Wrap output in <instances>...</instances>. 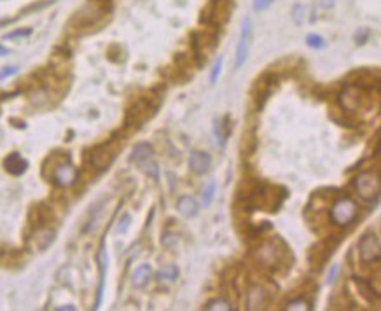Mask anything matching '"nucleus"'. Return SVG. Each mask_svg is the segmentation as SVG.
Returning a JSON list of instances; mask_svg holds the SVG:
<instances>
[{
    "label": "nucleus",
    "mask_w": 381,
    "mask_h": 311,
    "mask_svg": "<svg viewBox=\"0 0 381 311\" xmlns=\"http://www.w3.org/2000/svg\"><path fill=\"white\" fill-rule=\"evenodd\" d=\"M252 259L264 270H278L285 260V246L278 240H264L252 250Z\"/></svg>",
    "instance_id": "f257e3e1"
},
{
    "label": "nucleus",
    "mask_w": 381,
    "mask_h": 311,
    "mask_svg": "<svg viewBox=\"0 0 381 311\" xmlns=\"http://www.w3.org/2000/svg\"><path fill=\"white\" fill-rule=\"evenodd\" d=\"M357 217H358V206L351 198L341 196L330 204L329 218L337 228H346L351 222H355Z\"/></svg>",
    "instance_id": "f03ea898"
},
{
    "label": "nucleus",
    "mask_w": 381,
    "mask_h": 311,
    "mask_svg": "<svg viewBox=\"0 0 381 311\" xmlns=\"http://www.w3.org/2000/svg\"><path fill=\"white\" fill-rule=\"evenodd\" d=\"M247 201L255 210H275L282 201V194L280 190L273 189L271 186L259 184L247 194Z\"/></svg>",
    "instance_id": "7ed1b4c3"
},
{
    "label": "nucleus",
    "mask_w": 381,
    "mask_h": 311,
    "mask_svg": "<svg viewBox=\"0 0 381 311\" xmlns=\"http://www.w3.org/2000/svg\"><path fill=\"white\" fill-rule=\"evenodd\" d=\"M353 187L362 200L372 201L381 194V176L374 170L360 172L353 178Z\"/></svg>",
    "instance_id": "20e7f679"
},
{
    "label": "nucleus",
    "mask_w": 381,
    "mask_h": 311,
    "mask_svg": "<svg viewBox=\"0 0 381 311\" xmlns=\"http://www.w3.org/2000/svg\"><path fill=\"white\" fill-rule=\"evenodd\" d=\"M117 142L116 140H109V142H103L100 146H96L93 150L88 156V162H90L91 168H95L96 172H103L110 166V162L116 159L117 156Z\"/></svg>",
    "instance_id": "39448f33"
},
{
    "label": "nucleus",
    "mask_w": 381,
    "mask_h": 311,
    "mask_svg": "<svg viewBox=\"0 0 381 311\" xmlns=\"http://www.w3.org/2000/svg\"><path fill=\"white\" fill-rule=\"evenodd\" d=\"M51 182L55 186L62 187V189H67V187H72L74 184L79 180V170L70 162V159H60L55 166H53V172L49 175Z\"/></svg>",
    "instance_id": "423d86ee"
},
{
    "label": "nucleus",
    "mask_w": 381,
    "mask_h": 311,
    "mask_svg": "<svg viewBox=\"0 0 381 311\" xmlns=\"http://www.w3.org/2000/svg\"><path fill=\"white\" fill-rule=\"evenodd\" d=\"M358 257L364 264H376L381 260V243L374 232H365L358 240Z\"/></svg>",
    "instance_id": "0eeeda50"
},
{
    "label": "nucleus",
    "mask_w": 381,
    "mask_h": 311,
    "mask_svg": "<svg viewBox=\"0 0 381 311\" xmlns=\"http://www.w3.org/2000/svg\"><path fill=\"white\" fill-rule=\"evenodd\" d=\"M250 44H252V21L247 16L241 21L240 38H238L236 56H234V68H241L245 65V62L248 60V52H250Z\"/></svg>",
    "instance_id": "6e6552de"
},
{
    "label": "nucleus",
    "mask_w": 381,
    "mask_h": 311,
    "mask_svg": "<svg viewBox=\"0 0 381 311\" xmlns=\"http://www.w3.org/2000/svg\"><path fill=\"white\" fill-rule=\"evenodd\" d=\"M156 110V104H152L149 98H140L138 102H135L126 114V122L131 126H140L142 122H145Z\"/></svg>",
    "instance_id": "1a4fd4ad"
},
{
    "label": "nucleus",
    "mask_w": 381,
    "mask_h": 311,
    "mask_svg": "<svg viewBox=\"0 0 381 311\" xmlns=\"http://www.w3.org/2000/svg\"><path fill=\"white\" fill-rule=\"evenodd\" d=\"M269 302V292L262 285H252L247 290V298H245V308L248 311H259L264 310Z\"/></svg>",
    "instance_id": "9d476101"
},
{
    "label": "nucleus",
    "mask_w": 381,
    "mask_h": 311,
    "mask_svg": "<svg viewBox=\"0 0 381 311\" xmlns=\"http://www.w3.org/2000/svg\"><path fill=\"white\" fill-rule=\"evenodd\" d=\"M339 105L344 112H355L362 107V91L358 84L346 86L339 94Z\"/></svg>",
    "instance_id": "9b49d317"
},
{
    "label": "nucleus",
    "mask_w": 381,
    "mask_h": 311,
    "mask_svg": "<svg viewBox=\"0 0 381 311\" xmlns=\"http://www.w3.org/2000/svg\"><path fill=\"white\" fill-rule=\"evenodd\" d=\"M96 262H98V268H100V287H98V294H96V299H95L93 310H98L100 308V304H102V299H103V287H105L107 264H109V257H107L105 243H102V245H100V250H98V254H96Z\"/></svg>",
    "instance_id": "f8f14e48"
},
{
    "label": "nucleus",
    "mask_w": 381,
    "mask_h": 311,
    "mask_svg": "<svg viewBox=\"0 0 381 311\" xmlns=\"http://www.w3.org/2000/svg\"><path fill=\"white\" fill-rule=\"evenodd\" d=\"M353 284H355V287H357L358 294L364 298L365 302H369V304H378L379 299H381V294H379L378 290H376L374 287H372L371 282L365 280V278L353 276Z\"/></svg>",
    "instance_id": "ddd939ff"
},
{
    "label": "nucleus",
    "mask_w": 381,
    "mask_h": 311,
    "mask_svg": "<svg viewBox=\"0 0 381 311\" xmlns=\"http://www.w3.org/2000/svg\"><path fill=\"white\" fill-rule=\"evenodd\" d=\"M212 166V158H210L208 152H203V150H194L189 156V168L196 175H205L206 172Z\"/></svg>",
    "instance_id": "4468645a"
},
{
    "label": "nucleus",
    "mask_w": 381,
    "mask_h": 311,
    "mask_svg": "<svg viewBox=\"0 0 381 311\" xmlns=\"http://www.w3.org/2000/svg\"><path fill=\"white\" fill-rule=\"evenodd\" d=\"M231 4L229 0H213L210 7V21L212 23H224L229 18Z\"/></svg>",
    "instance_id": "2eb2a0df"
},
{
    "label": "nucleus",
    "mask_w": 381,
    "mask_h": 311,
    "mask_svg": "<svg viewBox=\"0 0 381 311\" xmlns=\"http://www.w3.org/2000/svg\"><path fill=\"white\" fill-rule=\"evenodd\" d=\"M4 166H6V170L11 173V175H23L25 172H27L28 168V161L27 159H23L18 152H13L9 154L6 159H4Z\"/></svg>",
    "instance_id": "dca6fc26"
},
{
    "label": "nucleus",
    "mask_w": 381,
    "mask_h": 311,
    "mask_svg": "<svg viewBox=\"0 0 381 311\" xmlns=\"http://www.w3.org/2000/svg\"><path fill=\"white\" fill-rule=\"evenodd\" d=\"M177 210L182 217L186 218H191L198 214L199 206H198V201L194 200L192 196H182L179 201H177Z\"/></svg>",
    "instance_id": "f3484780"
},
{
    "label": "nucleus",
    "mask_w": 381,
    "mask_h": 311,
    "mask_svg": "<svg viewBox=\"0 0 381 311\" xmlns=\"http://www.w3.org/2000/svg\"><path fill=\"white\" fill-rule=\"evenodd\" d=\"M152 154H154V149H152L151 144L140 142L138 146L133 147V152H131L130 159L133 162H138V164H144L145 161H149V159L152 158Z\"/></svg>",
    "instance_id": "a211bd4d"
},
{
    "label": "nucleus",
    "mask_w": 381,
    "mask_h": 311,
    "mask_svg": "<svg viewBox=\"0 0 381 311\" xmlns=\"http://www.w3.org/2000/svg\"><path fill=\"white\" fill-rule=\"evenodd\" d=\"M151 274H152V268L149 266V264L138 266L137 270L133 271V274H131V284H133V287H144V285H147V282L151 280Z\"/></svg>",
    "instance_id": "6ab92c4d"
},
{
    "label": "nucleus",
    "mask_w": 381,
    "mask_h": 311,
    "mask_svg": "<svg viewBox=\"0 0 381 311\" xmlns=\"http://www.w3.org/2000/svg\"><path fill=\"white\" fill-rule=\"evenodd\" d=\"M55 231L53 229H41L35 236V243H37V248L39 250H44L55 242Z\"/></svg>",
    "instance_id": "aec40b11"
},
{
    "label": "nucleus",
    "mask_w": 381,
    "mask_h": 311,
    "mask_svg": "<svg viewBox=\"0 0 381 311\" xmlns=\"http://www.w3.org/2000/svg\"><path fill=\"white\" fill-rule=\"evenodd\" d=\"M177 276H179V268L173 266V264L165 266L163 270L158 271V274H156V278H158L159 282H173Z\"/></svg>",
    "instance_id": "412c9836"
},
{
    "label": "nucleus",
    "mask_w": 381,
    "mask_h": 311,
    "mask_svg": "<svg viewBox=\"0 0 381 311\" xmlns=\"http://www.w3.org/2000/svg\"><path fill=\"white\" fill-rule=\"evenodd\" d=\"M213 133H215L217 144L222 147L224 144H226V138H227V130H226V124H224V121L217 119V121L213 122Z\"/></svg>",
    "instance_id": "4be33fe9"
},
{
    "label": "nucleus",
    "mask_w": 381,
    "mask_h": 311,
    "mask_svg": "<svg viewBox=\"0 0 381 311\" xmlns=\"http://www.w3.org/2000/svg\"><path fill=\"white\" fill-rule=\"evenodd\" d=\"M213 196H215V182L210 180L205 187H203V192H201V201L205 206H208L210 203L213 201Z\"/></svg>",
    "instance_id": "5701e85b"
},
{
    "label": "nucleus",
    "mask_w": 381,
    "mask_h": 311,
    "mask_svg": "<svg viewBox=\"0 0 381 311\" xmlns=\"http://www.w3.org/2000/svg\"><path fill=\"white\" fill-rule=\"evenodd\" d=\"M203 310H208V311H229L233 310V306L229 304L227 301L224 299H213V301L206 302V306H203Z\"/></svg>",
    "instance_id": "b1692460"
},
{
    "label": "nucleus",
    "mask_w": 381,
    "mask_h": 311,
    "mask_svg": "<svg viewBox=\"0 0 381 311\" xmlns=\"http://www.w3.org/2000/svg\"><path fill=\"white\" fill-rule=\"evenodd\" d=\"M285 310L287 311H295V310H301V311H308L311 310V304L304 299H294V301L287 302L285 304Z\"/></svg>",
    "instance_id": "393cba45"
},
{
    "label": "nucleus",
    "mask_w": 381,
    "mask_h": 311,
    "mask_svg": "<svg viewBox=\"0 0 381 311\" xmlns=\"http://www.w3.org/2000/svg\"><path fill=\"white\" fill-rule=\"evenodd\" d=\"M306 46H308V48H311V49H322L323 46H325V40H323L322 35L311 34V35H308V37H306Z\"/></svg>",
    "instance_id": "a878e982"
},
{
    "label": "nucleus",
    "mask_w": 381,
    "mask_h": 311,
    "mask_svg": "<svg viewBox=\"0 0 381 311\" xmlns=\"http://www.w3.org/2000/svg\"><path fill=\"white\" fill-rule=\"evenodd\" d=\"M30 34H32L30 28H18V30L4 35V38H6V40H16V38H21V37H28Z\"/></svg>",
    "instance_id": "bb28decb"
},
{
    "label": "nucleus",
    "mask_w": 381,
    "mask_h": 311,
    "mask_svg": "<svg viewBox=\"0 0 381 311\" xmlns=\"http://www.w3.org/2000/svg\"><path fill=\"white\" fill-rule=\"evenodd\" d=\"M220 72H222V56H219V58H217V62L213 63L212 72H210V82L215 84L217 79H219V76H220Z\"/></svg>",
    "instance_id": "cd10ccee"
},
{
    "label": "nucleus",
    "mask_w": 381,
    "mask_h": 311,
    "mask_svg": "<svg viewBox=\"0 0 381 311\" xmlns=\"http://www.w3.org/2000/svg\"><path fill=\"white\" fill-rule=\"evenodd\" d=\"M142 168H144V172L147 173L149 176H152L154 180L159 178V168L156 162H151V161H145L144 164H142Z\"/></svg>",
    "instance_id": "c85d7f7f"
},
{
    "label": "nucleus",
    "mask_w": 381,
    "mask_h": 311,
    "mask_svg": "<svg viewBox=\"0 0 381 311\" xmlns=\"http://www.w3.org/2000/svg\"><path fill=\"white\" fill-rule=\"evenodd\" d=\"M292 20L295 24H302V21H304V7L301 4H295L294 9H292Z\"/></svg>",
    "instance_id": "c756f323"
},
{
    "label": "nucleus",
    "mask_w": 381,
    "mask_h": 311,
    "mask_svg": "<svg viewBox=\"0 0 381 311\" xmlns=\"http://www.w3.org/2000/svg\"><path fill=\"white\" fill-rule=\"evenodd\" d=\"M130 224H131V217H130V215H128V214L121 215L119 224H117V228H116V232H117V234H123V232H126L128 228H130Z\"/></svg>",
    "instance_id": "7c9ffc66"
},
{
    "label": "nucleus",
    "mask_w": 381,
    "mask_h": 311,
    "mask_svg": "<svg viewBox=\"0 0 381 311\" xmlns=\"http://www.w3.org/2000/svg\"><path fill=\"white\" fill-rule=\"evenodd\" d=\"M161 243H163V246H166V248H172V246H175V243H177V236L173 234V232H165Z\"/></svg>",
    "instance_id": "2f4dec72"
},
{
    "label": "nucleus",
    "mask_w": 381,
    "mask_h": 311,
    "mask_svg": "<svg viewBox=\"0 0 381 311\" xmlns=\"http://www.w3.org/2000/svg\"><path fill=\"white\" fill-rule=\"evenodd\" d=\"M271 4H273V0H254V2H252V7H254V10L261 12V10L268 9Z\"/></svg>",
    "instance_id": "473e14b6"
},
{
    "label": "nucleus",
    "mask_w": 381,
    "mask_h": 311,
    "mask_svg": "<svg viewBox=\"0 0 381 311\" xmlns=\"http://www.w3.org/2000/svg\"><path fill=\"white\" fill-rule=\"evenodd\" d=\"M16 72H18L16 66H6L4 70H0V80L6 79V77H9V76H14Z\"/></svg>",
    "instance_id": "72a5a7b5"
},
{
    "label": "nucleus",
    "mask_w": 381,
    "mask_h": 311,
    "mask_svg": "<svg viewBox=\"0 0 381 311\" xmlns=\"http://www.w3.org/2000/svg\"><path fill=\"white\" fill-rule=\"evenodd\" d=\"M337 270H339V268H337V266H334L332 270L329 271V276H327V284H332V282H334V278H336V273H337Z\"/></svg>",
    "instance_id": "f704fd0d"
},
{
    "label": "nucleus",
    "mask_w": 381,
    "mask_h": 311,
    "mask_svg": "<svg viewBox=\"0 0 381 311\" xmlns=\"http://www.w3.org/2000/svg\"><path fill=\"white\" fill-rule=\"evenodd\" d=\"M6 54H9V49H6L4 46H0V56H6Z\"/></svg>",
    "instance_id": "c9c22d12"
},
{
    "label": "nucleus",
    "mask_w": 381,
    "mask_h": 311,
    "mask_svg": "<svg viewBox=\"0 0 381 311\" xmlns=\"http://www.w3.org/2000/svg\"><path fill=\"white\" fill-rule=\"evenodd\" d=\"M56 310H76V308H74V306H60V308Z\"/></svg>",
    "instance_id": "e433bc0d"
},
{
    "label": "nucleus",
    "mask_w": 381,
    "mask_h": 311,
    "mask_svg": "<svg viewBox=\"0 0 381 311\" xmlns=\"http://www.w3.org/2000/svg\"><path fill=\"white\" fill-rule=\"evenodd\" d=\"M378 150L381 152V135H379V147H378Z\"/></svg>",
    "instance_id": "4c0bfd02"
}]
</instances>
